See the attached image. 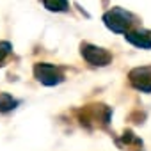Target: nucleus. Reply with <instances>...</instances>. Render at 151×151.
I'll list each match as a JSON object with an SVG mask.
<instances>
[{"label": "nucleus", "mask_w": 151, "mask_h": 151, "mask_svg": "<svg viewBox=\"0 0 151 151\" xmlns=\"http://www.w3.org/2000/svg\"><path fill=\"white\" fill-rule=\"evenodd\" d=\"M103 23L109 30L124 34L128 30V27L133 23V16H132V13L121 9V7H112L110 11H107L103 14Z\"/></svg>", "instance_id": "obj_1"}, {"label": "nucleus", "mask_w": 151, "mask_h": 151, "mask_svg": "<svg viewBox=\"0 0 151 151\" xmlns=\"http://www.w3.org/2000/svg\"><path fill=\"white\" fill-rule=\"evenodd\" d=\"M34 75H36V78L43 86H48V87L57 86V84H60L64 80V77H62V73L59 71V68H55L53 64H46V62L36 64L34 66Z\"/></svg>", "instance_id": "obj_2"}, {"label": "nucleus", "mask_w": 151, "mask_h": 151, "mask_svg": "<svg viewBox=\"0 0 151 151\" xmlns=\"http://www.w3.org/2000/svg\"><path fill=\"white\" fill-rule=\"evenodd\" d=\"M82 57L93 66H107L112 60V55L105 48H100V46H94L89 43L82 45Z\"/></svg>", "instance_id": "obj_3"}, {"label": "nucleus", "mask_w": 151, "mask_h": 151, "mask_svg": "<svg viewBox=\"0 0 151 151\" xmlns=\"http://www.w3.org/2000/svg\"><path fill=\"white\" fill-rule=\"evenodd\" d=\"M130 82L142 93H151V68H135L130 71Z\"/></svg>", "instance_id": "obj_4"}, {"label": "nucleus", "mask_w": 151, "mask_h": 151, "mask_svg": "<svg viewBox=\"0 0 151 151\" xmlns=\"http://www.w3.org/2000/svg\"><path fill=\"white\" fill-rule=\"evenodd\" d=\"M124 37L128 43H132L137 48H142V50L151 48V32L149 30H126Z\"/></svg>", "instance_id": "obj_5"}, {"label": "nucleus", "mask_w": 151, "mask_h": 151, "mask_svg": "<svg viewBox=\"0 0 151 151\" xmlns=\"http://www.w3.org/2000/svg\"><path fill=\"white\" fill-rule=\"evenodd\" d=\"M43 6L52 13H64L69 7L68 0H43Z\"/></svg>", "instance_id": "obj_6"}, {"label": "nucleus", "mask_w": 151, "mask_h": 151, "mask_svg": "<svg viewBox=\"0 0 151 151\" xmlns=\"http://www.w3.org/2000/svg\"><path fill=\"white\" fill-rule=\"evenodd\" d=\"M16 105H18V101L11 94H7V93L0 94V112H9V110L16 109Z\"/></svg>", "instance_id": "obj_7"}, {"label": "nucleus", "mask_w": 151, "mask_h": 151, "mask_svg": "<svg viewBox=\"0 0 151 151\" xmlns=\"http://www.w3.org/2000/svg\"><path fill=\"white\" fill-rule=\"evenodd\" d=\"M9 52H11V45H9L7 41L0 43V62L6 59V55H9Z\"/></svg>", "instance_id": "obj_8"}]
</instances>
